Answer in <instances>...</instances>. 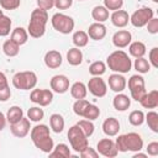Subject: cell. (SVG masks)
I'll list each match as a JSON object with an SVG mask.
<instances>
[{
	"instance_id": "obj_8",
	"label": "cell",
	"mask_w": 158,
	"mask_h": 158,
	"mask_svg": "<svg viewBox=\"0 0 158 158\" xmlns=\"http://www.w3.org/2000/svg\"><path fill=\"white\" fill-rule=\"evenodd\" d=\"M128 89L131 93V98L136 101H139L143 98V95L147 93L143 77L139 74L131 75V78L128 79Z\"/></svg>"
},
{
	"instance_id": "obj_45",
	"label": "cell",
	"mask_w": 158,
	"mask_h": 158,
	"mask_svg": "<svg viewBox=\"0 0 158 158\" xmlns=\"http://www.w3.org/2000/svg\"><path fill=\"white\" fill-rule=\"evenodd\" d=\"M148 57H149L148 62H149L151 67L158 68V47H153V48L149 51Z\"/></svg>"
},
{
	"instance_id": "obj_35",
	"label": "cell",
	"mask_w": 158,
	"mask_h": 158,
	"mask_svg": "<svg viewBox=\"0 0 158 158\" xmlns=\"http://www.w3.org/2000/svg\"><path fill=\"white\" fill-rule=\"evenodd\" d=\"M144 121L154 133H158V114L156 111H148L144 115Z\"/></svg>"
},
{
	"instance_id": "obj_29",
	"label": "cell",
	"mask_w": 158,
	"mask_h": 158,
	"mask_svg": "<svg viewBox=\"0 0 158 158\" xmlns=\"http://www.w3.org/2000/svg\"><path fill=\"white\" fill-rule=\"evenodd\" d=\"M128 52L135 58L143 57L146 54V44L141 41H135L128 44Z\"/></svg>"
},
{
	"instance_id": "obj_23",
	"label": "cell",
	"mask_w": 158,
	"mask_h": 158,
	"mask_svg": "<svg viewBox=\"0 0 158 158\" xmlns=\"http://www.w3.org/2000/svg\"><path fill=\"white\" fill-rule=\"evenodd\" d=\"M48 154H49V158H70L72 157L70 148L65 143L57 144L56 147H53V149Z\"/></svg>"
},
{
	"instance_id": "obj_47",
	"label": "cell",
	"mask_w": 158,
	"mask_h": 158,
	"mask_svg": "<svg viewBox=\"0 0 158 158\" xmlns=\"http://www.w3.org/2000/svg\"><path fill=\"white\" fill-rule=\"evenodd\" d=\"M37 2V7L42 9V10H51L54 6V0H36Z\"/></svg>"
},
{
	"instance_id": "obj_26",
	"label": "cell",
	"mask_w": 158,
	"mask_h": 158,
	"mask_svg": "<svg viewBox=\"0 0 158 158\" xmlns=\"http://www.w3.org/2000/svg\"><path fill=\"white\" fill-rule=\"evenodd\" d=\"M64 118L60 114H52L49 116V126L54 133H60L64 130Z\"/></svg>"
},
{
	"instance_id": "obj_5",
	"label": "cell",
	"mask_w": 158,
	"mask_h": 158,
	"mask_svg": "<svg viewBox=\"0 0 158 158\" xmlns=\"http://www.w3.org/2000/svg\"><path fill=\"white\" fill-rule=\"evenodd\" d=\"M12 85L19 90H30L37 85V75L32 70L17 72L12 77Z\"/></svg>"
},
{
	"instance_id": "obj_7",
	"label": "cell",
	"mask_w": 158,
	"mask_h": 158,
	"mask_svg": "<svg viewBox=\"0 0 158 158\" xmlns=\"http://www.w3.org/2000/svg\"><path fill=\"white\" fill-rule=\"evenodd\" d=\"M51 23L57 32L63 33V35L70 33L74 30V25H75L73 17L65 14H62V12H56L51 19Z\"/></svg>"
},
{
	"instance_id": "obj_24",
	"label": "cell",
	"mask_w": 158,
	"mask_h": 158,
	"mask_svg": "<svg viewBox=\"0 0 158 158\" xmlns=\"http://www.w3.org/2000/svg\"><path fill=\"white\" fill-rule=\"evenodd\" d=\"M10 40L14 41L15 43H17L19 46H22L27 42L28 40V32L23 28V27H16L11 31V36Z\"/></svg>"
},
{
	"instance_id": "obj_27",
	"label": "cell",
	"mask_w": 158,
	"mask_h": 158,
	"mask_svg": "<svg viewBox=\"0 0 158 158\" xmlns=\"http://www.w3.org/2000/svg\"><path fill=\"white\" fill-rule=\"evenodd\" d=\"M86 94H88V88H86V85H85L84 83H81V81H75V83L70 86V95H72L75 100H78V99H85Z\"/></svg>"
},
{
	"instance_id": "obj_11",
	"label": "cell",
	"mask_w": 158,
	"mask_h": 158,
	"mask_svg": "<svg viewBox=\"0 0 158 158\" xmlns=\"http://www.w3.org/2000/svg\"><path fill=\"white\" fill-rule=\"evenodd\" d=\"M96 151L99 154L106 157V158H115L118 153L115 141H112L111 138H102L96 144Z\"/></svg>"
},
{
	"instance_id": "obj_44",
	"label": "cell",
	"mask_w": 158,
	"mask_h": 158,
	"mask_svg": "<svg viewBox=\"0 0 158 158\" xmlns=\"http://www.w3.org/2000/svg\"><path fill=\"white\" fill-rule=\"evenodd\" d=\"M79 156L81 158H99V153L95 148H91V147H85L83 151L79 152Z\"/></svg>"
},
{
	"instance_id": "obj_31",
	"label": "cell",
	"mask_w": 158,
	"mask_h": 158,
	"mask_svg": "<svg viewBox=\"0 0 158 158\" xmlns=\"http://www.w3.org/2000/svg\"><path fill=\"white\" fill-rule=\"evenodd\" d=\"M2 52L7 57H16L20 52V46L11 40H6L2 44Z\"/></svg>"
},
{
	"instance_id": "obj_9",
	"label": "cell",
	"mask_w": 158,
	"mask_h": 158,
	"mask_svg": "<svg viewBox=\"0 0 158 158\" xmlns=\"http://www.w3.org/2000/svg\"><path fill=\"white\" fill-rule=\"evenodd\" d=\"M153 17V10L148 6H143L138 10H136L130 16V22L135 27H143L147 25V22Z\"/></svg>"
},
{
	"instance_id": "obj_15",
	"label": "cell",
	"mask_w": 158,
	"mask_h": 158,
	"mask_svg": "<svg viewBox=\"0 0 158 158\" xmlns=\"http://www.w3.org/2000/svg\"><path fill=\"white\" fill-rule=\"evenodd\" d=\"M132 41V35L127 30H118L112 36V43L117 48H125L128 47V44Z\"/></svg>"
},
{
	"instance_id": "obj_34",
	"label": "cell",
	"mask_w": 158,
	"mask_h": 158,
	"mask_svg": "<svg viewBox=\"0 0 158 158\" xmlns=\"http://www.w3.org/2000/svg\"><path fill=\"white\" fill-rule=\"evenodd\" d=\"M105 72H106V64H105L102 60L93 62V63L89 65V73H90L93 77H100V75H102Z\"/></svg>"
},
{
	"instance_id": "obj_4",
	"label": "cell",
	"mask_w": 158,
	"mask_h": 158,
	"mask_svg": "<svg viewBox=\"0 0 158 158\" xmlns=\"http://www.w3.org/2000/svg\"><path fill=\"white\" fill-rule=\"evenodd\" d=\"M116 148L118 152H138L143 148V139L136 132H130L125 135H120L115 141Z\"/></svg>"
},
{
	"instance_id": "obj_21",
	"label": "cell",
	"mask_w": 158,
	"mask_h": 158,
	"mask_svg": "<svg viewBox=\"0 0 158 158\" xmlns=\"http://www.w3.org/2000/svg\"><path fill=\"white\" fill-rule=\"evenodd\" d=\"M138 102L144 109H156L158 106V90L153 89V90L146 93Z\"/></svg>"
},
{
	"instance_id": "obj_1",
	"label": "cell",
	"mask_w": 158,
	"mask_h": 158,
	"mask_svg": "<svg viewBox=\"0 0 158 158\" xmlns=\"http://www.w3.org/2000/svg\"><path fill=\"white\" fill-rule=\"evenodd\" d=\"M31 139L35 147L44 153H49L54 147L53 139L49 135V128L47 125L43 123L36 125L31 128Z\"/></svg>"
},
{
	"instance_id": "obj_49",
	"label": "cell",
	"mask_w": 158,
	"mask_h": 158,
	"mask_svg": "<svg viewBox=\"0 0 158 158\" xmlns=\"http://www.w3.org/2000/svg\"><path fill=\"white\" fill-rule=\"evenodd\" d=\"M10 98H11V89H10V86L7 85V86H5V88H1V89H0V101L5 102V101H7Z\"/></svg>"
},
{
	"instance_id": "obj_55",
	"label": "cell",
	"mask_w": 158,
	"mask_h": 158,
	"mask_svg": "<svg viewBox=\"0 0 158 158\" xmlns=\"http://www.w3.org/2000/svg\"><path fill=\"white\" fill-rule=\"evenodd\" d=\"M152 1H153V2H158V0H152Z\"/></svg>"
},
{
	"instance_id": "obj_33",
	"label": "cell",
	"mask_w": 158,
	"mask_h": 158,
	"mask_svg": "<svg viewBox=\"0 0 158 158\" xmlns=\"http://www.w3.org/2000/svg\"><path fill=\"white\" fill-rule=\"evenodd\" d=\"M133 67H135V69L139 74H146V73H148L151 70V64H149V62L144 57L136 58L135 59V63H133Z\"/></svg>"
},
{
	"instance_id": "obj_2",
	"label": "cell",
	"mask_w": 158,
	"mask_h": 158,
	"mask_svg": "<svg viewBox=\"0 0 158 158\" xmlns=\"http://www.w3.org/2000/svg\"><path fill=\"white\" fill-rule=\"evenodd\" d=\"M48 22V12L40 7L31 12L27 32L32 38H41L46 32V25Z\"/></svg>"
},
{
	"instance_id": "obj_14",
	"label": "cell",
	"mask_w": 158,
	"mask_h": 158,
	"mask_svg": "<svg viewBox=\"0 0 158 158\" xmlns=\"http://www.w3.org/2000/svg\"><path fill=\"white\" fill-rule=\"evenodd\" d=\"M51 89L57 94H64L69 90V79L63 74L53 75L49 81Z\"/></svg>"
},
{
	"instance_id": "obj_54",
	"label": "cell",
	"mask_w": 158,
	"mask_h": 158,
	"mask_svg": "<svg viewBox=\"0 0 158 158\" xmlns=\"http://www.w3.org/2000/svg\"><path fill=\"white\" fill-rule=\"evenodd\" d=\"M4 14H2V10H0V16H2Z\"/></svg>"
},
{
	"instance_id": "obj_48",
	"label": "cell",
	"mask_w": 158,
	"mask_h": 158,
	"mask_svg": "<svg viewBox=\"0 0 158 158\" xmlns=\"http://www.w3.org/2000/svg\"><path fill=\"white\" fill-rule=\"evenodd\" d=\"M73 5V0H54V6L58 10H67Z\"/></svg>"
},
{
	"instance_id": "obj_10",
	"label": "cell",
	"mask_w": 158,
	"mask_h": 158,
	"mask_svg": "<svg viewBox=\"0 0 158 158\" xmlns=\"http://www.w3.org/2000/svg\"><path fill=\"white\" fill-rule=\"evenodd\" d=\"M30 100L40 106H48L53 101V91L49 89H32Z\"/></svg>"
},
{
	"instance_id": "obj_17",
	"label": "cell",
	"mask_w": 158,
	"mask_h": 158,
	"mask_svg": "<svg viewBox=\"0 0 158 158\" xmlns=\"http://www.w3.org/2000/svg\"><path fill=\"white\" fill-rule=\"evenodd\" d=\"M109 88L115 93H122L126 88V78L120 73H114L109 77Z\"/></svg>"
},
{
	"instance_id": "obj_22",
	"label": "cell",
	"mask_w": 158,
	"mask_h": 158,
	"mask_svg": "<svg viewBox=\"0 0 158 158\" xmlns=\"http://www.w3.org/2000/svg\"><path fill=\"white\" fill-rule=\"evenodd\" d=\"M112 105H114V109L115 110H117L120 112H123V111L128 110V107L131 106V99L126 94L117 93L116 96L112 100Z\"/></svg>"
},
{
	"instance_id": "obj_25",
	"label": "cell",
	"mask_w": 158,
	"mask_h": 158,
	"mask_svg": "<svg viewBox=\"0 0 158 158\" xmlns=\"http://www.w3.org/2000/svg\"><path fill=\"white\" fill-rule=\"evenodd\" d=\"M67 62L73 67L80 65L81 62H83V52H81V49H79L78 47L70 48L67 52Z\"/></svg>"
},
{
	"instance_id": "obj_56",
	"label": "cell",
	"mask_w": 158,
	"mask_h": 158,
	"mask_svg": "<svg viewBox=\"0 0 158 158\" xmlns=\"http://www.w3.org/2000/svg\"><path fill=\"white\" fill-rule=\"evenodd\" d=\"M79 1H83V0H79Z\"/></svg>"
},
{
	"instance_id": "obj_32",
	"label": "cell",
	"mask_w": 158,
	"mask_h": 158,
	"mask_svg": "<svg viewBox=\"0 0 158 158\" xmlns=\"http://www.w3.org/2000/svg\"><path fill=\"white\" fill-rule=\"evenodd\" d=\"M72 40H73V43H74L75 47L81 48V47H85V46L88 44V42H89V36H88V33H86L85 31H75V32L73 33Z\"/></svg>"
},
{
	"instance_id": "obj_12",
	"label": "cell",
	"mask_w": 158,
	"mask_h": 158,
	"mask_svg": "<svg viewBox=\"0 0 158 158\" xmlns=\"http://www.w3.org/2000/svg\"><path fill=\"white\" fill-rule=\"evenodd\" d=\"M86 88L89 89V93L96 98H102L107 93V85L105 80L100 77H93L91 79H89Z\"/></svg>"
},
{
	"instance_id": "obj_30",
	"label": "cell",
	"mask_w": 158,
	"mask_h": 158,
	"mask_svg": "<svg viewBox=\"0 0 158 158\" xmlns=\"http://www.w3.org/2000/svg\"><path fill=\"white\" fill-rule=\"evenodd\" d=\"M23 117V111L20 106L17 105H14L11 106L9 110H7V114H6V120L7 122L11 125V123H15L17 121H20L21 118Z\"/></svg>"
},
{
	"instance_id": "obj_46",
	"label": "cell",
	"mask_w": 158,
	"mask_h": 158,
	"mask_svg": "<svg viewBox=\"0 0 158 158\" xmlns=\"http://www.w3.org/2000/svg\"><path fill=\"white\" fill-rule=\"evenodd\" d=\"M146 27H147V31H148L151 35L158 33V19H157V17H152V19L147 22Z\"/></svg>"
},
{
	"instance_id": "obj_36",
	"label": "cell",
	"mask_w": 158,
	"mask_h": 158,
	"mask_svg": "<svg viewBox=\"0 0 158 158\" xmlns=\"http://www.w3.org/2000/svg\"><path fill=\"white\" fill-rule=\"evenodd\" d=\"M99 116H100V109H99L96 105H94V104H89V105L86 106V109L84 110L81 117H84V118H86V120H90V121H94V120H96Z\"/></svg>"
},
{
	"instance_id": "obj_51",
	"label": "cell",
	"mask_w": 158,
	"mask_h": 158,
	"mask_svg": "<svg viewBox=\"0 0 158 158\" xmlns=\"http://www.w3.org/2000/svg\"><path fill=\"white\" fill-rule=\"evenodd\" d=\"M7 85H9V83H7L6 75H5L2 72H0V89H1V88H5V86H7Z\"/></svg>"
},
{
	"instance_id": "obj_20",
	"label": "cell",
	"mask_w": 158,
	"mask_h": 158,
	"mask_svg": "<svg viewBox=\"0 0 158 158\" xmlns=\"http://www.w3.org/2000/svg\"><path fill=\"white\" fill-rule=\"evenodd\" d=\"M102 131L106 136L109 137H114L118 135L120 131V122L117 118L115 117H109L102 122Z\"/></svg>"
},
{
	"instance_id": "obj_13",
	"label": "cell",
	"mask_w": 158,
	"mask_h": 158,
	"mask_svg": "<svg viewBox=\"0 0 158 158\" xmlns=\"http://www.w3.org/2000/svg\"><path fill=\"white\" fill-rule=\"evenodd\" d=\"M31 121L27 117H22L20 121L11 123L10 125V131L12 133V136L17 137V138H23L28 135L30 128H31Z\"/></svg>"
},
{
	"instance_id": "obj_19",
	"label": "cell",
	"mask_w": 158,
	"mask_h": 158,
	"mask_svg": "<svg viewBox=\"0 0 158 158\" xmlns=\"http://www.w3.org/2000/svg\"><path fill=\"white\" fill-rule=\"evenodd\" d=\"M110 19H111V22H112L114 26H116V27H118V28H122V27L127 26V23H128V21H130V15H128L127 11L120 9V10L114 11V12L111 14Z\"/></svg>"
},
{
	"instance_id": "obj_40",
	"label": "cell",
	"mask_w": 158,
	"mask_h": 158,
	"mask_svg": "<svg viewBox=\"0 0 158 158\" xmlns=\"http://www.w3.org/2000/svg\"><path fill=\"white\" fill-rule=\"evenodd\" d=\"M77 125L80 127V130L84 132V135L89 138L93 133H94V123L90 121V120H86V118H84V120H79L78 122H77Z\"/></svg>"
},
{
	"instance_id": "obj_28",
	"label": "cell",
	"mask_w": 158,
	"mask_h": 158,
	"mask_svg": "<svg viewBox=\"0 0 158 158\" xmlns=\"http://www.w3.org/2000/svg\"><path fill=\"white\" fill-rule=\"evenodd\" d=\"M91 17L95 22H105L109 20V10L102 5H98L91 10Z\"/></svg>"
},
{
	"instance_id": "obj_42",
	"label": "cell",
	"mask_w": 158,
	"mask_h": 158,
	"mask_svg": "<svg viewBox=\"0 0 158 158\" xmlns=\"http://www.w3.org/2000/svg\"><path fill=\"white\" fill-rule=\"evenodd\" d=\"M104 6L109 11H116L123 6V0H104Z\"/></svg>"
},
{
	"instance_id": "obj_50",
	"label": "cell",
	"mask_w": 158,
	"mask_h": 158,
	"mask_svg": "<svg viewBox=\"0 0 158 158\" xmlns=\"http://www.w3.org/2000/svg\"><path fill=\"white\" fill-rule=\"evenodd\" d=\"M147 153L149 156H152V157L158 156V142L153 141V142L148 143V146H147Z\"/></svg>"
},
{
	"instance_id": "obj_53",
	"label": "cell",
	"mask_w": 158,
	"mask_h": 158,
	"mask_svg": "<svg viewBox=\"0 0 158 158\" xmlns=\"http://www.w3.org/2000/svg\"><path fill=\"white\" fill-rule=\"evenodd\" d=\"M132 158H147V154H146V153H141V152L138 151V152H136V153L132 156Z\"/></svg>"
},
{
	"instance_id": "obj_52",
	"label": "cell",
	"mask_w": 158,
	"mask_h": 158,
	"mask_svg": "<svg viewBox=\"0 0 158 158\" xmlns=\"http://www.w3.org/2000/svg\"><path fill=\"white\" fill-rule=\"evenodd\" d=\"M6 116L0 111V131H2L4 128H5V126H6Z\"/></svg>"
},
{
	"instance_id": "obj_43",
	"label": "cell",
	"mask_w": 158,
	"mask_h": 158,
	"mask_svg": "<svg viewBox=\"0 0 158 158\" xmlns=\"http://www.w3.org/2000/svg\"><path fill=\"white\" fill-rule=\"evenodd\" d=\"M21 0H0V6L4 10H16L20 7Z\"/></svg>"
},
{
	"instance_id": "obj_6",
	"label": "cell",
	"mask_w": 158,
	"mask_h": 158,
	"mask_svg": "<svg viewBox=\"0 0 158 158\" xmlns=\"http://www.w3.org/2000/svg\"><path fill=\"white\" fill-rule=\"evenodd\" d=\"M68 141L70 143V147L79 153L80 151H83L85 147L89 146V138L84 135V132L80 130V127L78 125H74L69 128L68 131Z\"/></svg>"
},
{
	"instance_id": "obj_16",
	"label": "cell",
	"mask_w": 158,
	"mask_h": 158,
	"mask_svg": "<svg viewBox=\"0 0 158 158\" xmlns=\"http://www.w3.org/2000/svg\"><path fill=\"white\" fill-rule=\"evenodd\" d=\"M43 60H44L46 67H48L49 69H57L62 65L63 57H62L60 52H58L56 49H49L48 52H46Z\"/></svg>"
},
{
	"instance_id": "obj_3",
	"label": "cell",
	"mask_w": 158,
	"mask_h": 158,
	"mask_svg": "<svg viewBox=\"0 0 158 158\" xmlns=\"http://www.w3.org/2000/svg\"><path fill=\"white\" fill-rule=\"evenodd\" d=\"M106 65L115 73L125 74L131 70L132 60L126 52H123L122 49H117L109 54V57L106 58Z\"/></svg>"
},
{
	"instance_id": "obj_18",
	"label": "cell",
	"mask_w": 158,
	"mask_h": 158,
	"mask_svg": "<svg viewBox=\"0 0 158 158\" xmlns=\"http://www.w3.org/2000/svg\"><path fill=\"white\" fill-rule=\"evenodd\" d=\"M88 36L89 38L94 41H101L106 36V26L102 22H94L88 28Z\"/></svg>"
},
{
	"instance_id": "obj_41",
	"label": "cell",
	"mask_w": 158,
	"mask_h": 158,
	"mask_svg": "<svg viewBox=\"0 0 158 158\" xmlns=\"http://www.w3.org/2000/svg\"><path fill=\"white\" fill-rule=\"evenodd\" d=\"M90 102L86 100V99H78V100H75V102L73 104V111H74V114L77 115V116H83V112H84V110L86 109V106L89 105Z\"/></svg>"
},
{
	"instance_id": "obj_37",
	"label": "cell",
	"mask_w": 158,
	"mask_h": 158,
	"mask_svg": "<svg viewBox=\"0 0 158 158\" xmlns=\"http://www.w3.org/2000/svg\"><path fill=\"white\" fill-rule=\"evenodd\" d=\"M43 116H44L43 109H41L40 106H33L27 110V118L32 122H40L43 118Z\"/></svg>"
},
{
	"instance_id": "obj_38",
	"label": "cell",
	"mask_w": 158,
	"mask_h": 158,
	"mask_svg": "<svg viewBox=\"0 0 158 158\" xmlns=\"http://www.w3.org/2000/svg\"><path fill=\"white\" fill-rule=\"evenodd\" d=\"M11 26H12V21L9 16L6 15L0 16V37H5L10 35Z\"/></svg>"
},
{
	"instance_id": "obj_39",
	"label": "cell",
	"mask_w": 158,
	"mask_h": 158,
	"mask_svg": "<svg viewBox=\"0 0 158 158\" xmlns=\"http://www.w3.org/2000/svg\"><path fill=\"white\" fill-rule=\"evenodd\" d=\"M128 122L132 126H141L144 122V114L141 110H133L128 115Z\"/></svg>"
}]
</instances>
